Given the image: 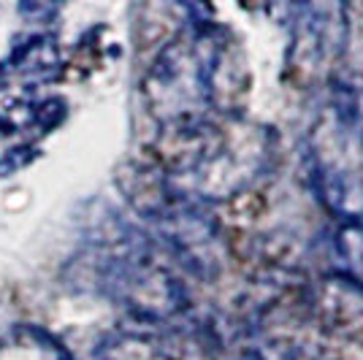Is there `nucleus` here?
<instances>
[{"instance_id":"f257e3e1","label":"nucleus","mask_w":363,"mask_h":360,"mask_svg":"<svg viewBox=\"0 0 363 360\" xmlns=\"http://www.w3.org/2000/svg\"><path fill=\"white\" fill-rule=\"evenodd\" d=\"M98 279L111 298L141 320H171L187 312L184 285L136 239L98 263Z\"/></svg>"},{"instance_id":"f03ea898","label":"nucleus","mask_w":363,"mask_h":360,"mask_svg":"<svg viewBox=\"0 0 363 360\" xmlns=\"http://www.w3.org/2000/svg\"><path fill=\"white\" fill-rule=\"evenodd\" d=\"M306 315L315 328L345 344L363 347V279L347 271H328L303 290Z\"/></svg>"},{"instance_id":"7ed1b4c3","label":"nucleus","mask_w":363,"mask_h":360,"mask_svg":"<svg viewBox=\"0 0 363 360\" xmlns=\"http://www.w3.org/2000/svg\"><path fill=\"white\" fill-rule=\"evenodd\" d=\"M0 360H74L71 352L46 330L14 328L0 336Z\"/></svg>"},{"instance_id":"20e7f679","label":"nucleus","mask_w":363,"mask_h":360,"mask_svg":"<svg viewBox=\"0 0 363 360\" xmlns=\"http://www.w3.org/2000/svg\"><path fill=\"white\" fill-rule=\"evenodd\" d=\"M19 74L33 76V79H46L57 71L60 65V49L57 41L49 38V35H35L30 41H25L22 46H16L14 57H11Z\"/></svg>"},{"instance_id":"39448f33","label":"nucleus","mask_w":363,"mask_h":360,"mask_svg":"<svg viewBox=\"0 0 363 360\" xmlns=\"http://www.w3.org/2000/svg\"><path fill=\"white\" fill-rule=\"evenodd\" d=\"M104 360H184L155 336H117L104 347Z\"/></svg>"},{"instance_id":"423d86ee","label":"nucleus","mask_w":363,"mask_h":360,"mask_svg":"<svg viewBox=\"0 0 363 360\" xmlns=\"http://www.w3.org/2000/svg\"><path fill=\"white\" fill-rule=\"evenodd\" d=\"M333 252L339 269L363 279V220L345 217L333 230Z\"/></svg>"},{"instance_id":"0eeeda50","label":"nucleus","mask_w":363,"mask_h":360,"mask_svg":"<svg viewBox=\"0 0 363 360\" xmlns=\"http://www.w3.org/2000/svg\"><path fill=\"white\" fill-rule=\"evenodd\" d=\"M62 6H65V0H16L19 16L28 22H35V25H46V22L57 19Z\"/></svg>"}]
</instances>
